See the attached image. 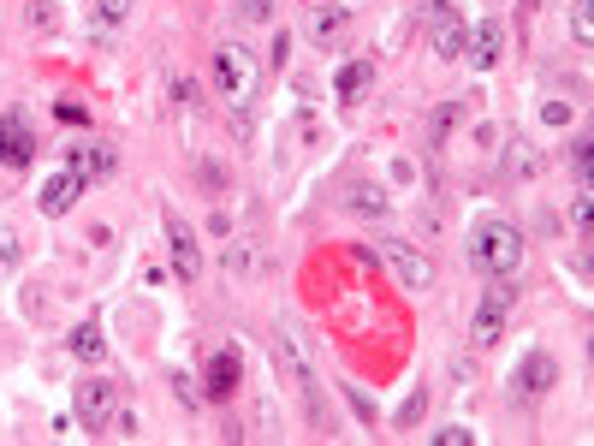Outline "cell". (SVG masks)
Returning <instances> with one entry per match:
<instances>
[{"label":"cell","instance_id":"obj_27","mask_svg":"<svg viewBox=\"0 0 594 446\" xmlns=\"http://www.w3.org/2000/svg\"><path fill=\"white\" fill-rule=\"evenodd\" d=\"M576 232H588V185L576 191Z\"/></svg>","mask_w":594,"mask_h":446},{"label":"cell","instance_id":"obj_22","mask_svg":"<svg viewBox=\"0 0 594 446\" xmlns=\"http://www.w3.org/2000/svg\"><path fill=\"white\" fill-rule=\"evenodd\" d=\"M232 7H238V19L261 24V19H274V7H279V0H232Z\"/></svg>","mask_w":594,"mask_h":446},{"label":"cell","instance_id":"obj_23","mask_svg":"<svg viewBox=\"0 0 594 446\" xmlns=\"http://www.w3.org/2000/svg\"><path fill=\"white\" fill-rule=\"evenodd\" d=\"M126 12H131V0H96V19L101 24H119Z\"/></svg>","mask_w":594,"mask_h":446},{"label":"cell","instance_id":"obj_12","mask_svg":"<svg viewBox=\"0 0 594 446\" xmlns=\"http://www.w3.org/2000/svg\"><path fill=\"white\" fill-rule=\"evenodd\" d=\"M167 238H172V268H179V280H197V274H202V250H197V238H190V227L179 215H167Z\"/></svg>","mask_w":594,"mask_h":446},{"label":"cell","instance_id":"obj_20","mask_svg":"<svg viewBox=\"0 0 594 446\" xmlns=\"http://www.w3.org/2000/svg\"><path fill=\"white\" fill-rule=\"evenodd\" d=\"M571 30H576V42H594V0H571Z\"/></svg>","mask_w":594,"mask_h":446},{"label":"cell","instance_id":"obj_13","mask_svg":"<svg viewBox=\"0 0 594 446\" xmlns=\"http://www.w3.org/2000/svg\"><path fill=\"white\" fill-rule=\"evenodd\" d=\"M108 410H113V387L101 381V375H90V381H78V423L101 428V423H108Z\"/></svg>","mask_w":594,"mask_h":446},{"label":"cell","instance_id":"obj_6","mask_svg":"<svg viewBox=\"0 0 594 446\" xmlns=\"http://www.w3.org/2000/svg\"><path fill=\"white\" fill-rule=\"evenodd\" d=\"M215 78H220V96H232V101H250V90H256V66H250L244 48H220Z\"/></svg>","mask_w":594,"mask_h":446},{"label":"cell","instance_id":"obj_17","mask_svg":"<svg viewBox=\"0 0 594 446\" xmlns=\"http://www.w3.org/2000/svg\"><path fill=\"white\" fill-rule=\"evenodd\" d=\"M464 119V101H440V108L428 113V149H440L446 143V131Z\"/></svg>","mask_w":594,"mask_h":446},{"label":"cell","instance_id":"obj_4","mask_svg":"<svg viewBox=\"0 0 594 446\" xmlns=\"http://www.w3.org/2000/svg\"><path fill=\"white\" fill-rule=\"evenodd\" d=\"M423 24H428V48H434L440 60H458V54H464L469 24L452 12V0H423Z\"/></svg>","mask_w":594,"mask_h":446},{"label":"cell","instance_id":"obj_5","mask_svg":"<svg viewBox=\"0 0 594 446\" xmlns=\"http://www.w3.org/2000/svg\"><path fill=\"white\" fill-rule=\"evenodd\" d=\"M380 262H387V268L398 274V286H410V291H428V286H434L428 256H423V250H410L405 238H380Z\"/></svg>","mask_w":594,"mask_h":446},{"label":"cell","instance_id":"obj_7","mask_svg":"<svg viewBox=\"0 0 594 446\" xmlns=\"http://www.w3.org/2000/svg\"><path fill=\"white\" fill-rule=\"evenodd\" d=\"M66 167H72L83 185H96V179L113 174V149L96 143V137H78V143H66Z\"/></svg>","mask_w":594,"mask_h":446},{"label":"cell","instance_id":"obj_25","mask_svg":"<svg viewBox=\"0 0 594 446\" xmlns=\"http://www.w3.org/2000/svg\"><path fill=\"white\" fill-rule=\"evenodd\" d=\"M172 393H179V399H185V405H197V399H202V393H197V387H190V375H172Z\"/></svg>","mask_w":594,"mask_h":446},{"label":"cell","instance_id":"obj_3","mask_svg":"<svg viewBox=\"0 0 594 446\" xmlns=\"http://www.w3.org/2000/svg\"><path fill=\"white\" fill-rule=\"evenodd\" d=\"M37 161V126H30L24 108H0V167L24 174Z\"/></svg>","mask_w":594,"mask_h":446},{"label":"cell","instance_id":"obj_24","mask_svg":"<svg viewBox=\"0 0 594 446\" xmlns=\"http://www.w3.org/2000/svg\"><path fill=\"white\" fill-rule=\"evenodd\" d=\"M434 440H440V446H469L476 435H469V428H434Z\"/></svg>","mask_w":594,"mask_h":446},{"label":"cell","instance_id":"obj_15","mask_svg":"<svg viewBox=\"0 0 594 446\" xmlns=\"http://www.w3.org/2000/svg\"><path fill=\"white\" fill-rule=\"evenodd\" d=\"M369 83H375V66H369V60H352V66L339 72L334 96H339V101H363V96H369Z\"/></svg>","mask_w":594,"mask_h":446},{"label":"cell","instance_id":"obj_11","mask_svg":"<svg viewBox=\"0 0 594 446\" xmlns=\"http://www.w3.org/2000/svg\"><path fill=\"white\" fill-rule=\"evenodd\" d=\"M499 42H505V30H499L494 19H482V24L464 37V54L476 60V72H494V66H499V54H505Z\"/></svg>","mask_w":594,"mask_h":446},{"label":"cell","instance_id":"obj_21","mask_svg":"<svg viewBox=\"0 0 594 446\" xmlns=\"http://www.w3.org/2000/svg\"><path fill=\"white\" fill-rule=\"evenodd\" d=\"M24 262V245H19V232H0V274H12Z\"/></svg>","mask_w":594,"mask_h":446},{"label":"cell","instance_id":"obj_2","mask_svg":"<svg viewBox=\"0 0 594 446\" xmlns=\"http://www.w3.org/2000/svg\"><path fill=\"white\" fill-rule=\"evenodd\" d=\"M512 310H517L512 274H494V286H482L476 316H469V339H476V346H499V334H505V321H512Z\"/></svg>","mask_w":594,"mask_h":446},{"label":"cell","instance_id":"obj_26","mask_svg":"<svg viewBox=\"0 0 594 446\" xmlns=\"http://www.w3.org/2000/svg\"><path fill=\"white\" fill-rule=\"evenodd\" d=\"M541 119H547V126H565L571 108H565V101H547V108H541Z\"/></svg>","mask_w":594,"mask_h":446},{"label":"cell","instance_id":"obj_10","mask_svg":"<svg viewBox=\"0 0 594 446\" xmlns=\"http://www.w3.org/2000/svg\"><path fill=\"white\" fill-rule=\"evenodd\" d=\"M238 381H244V357H238V351H215V357H208V369H202V393H208L215 405L232 399Z\"/></svg>","mask_w":594,"mask_h":446},{"label":"cell","instance_id":"obj_8","mask_svg":"<svg viewBox=\"0 0 594 446\" xmlns=\"http://www.w3.org/2000/svg\"><path fill=\"white\" fill-rule=\"evenodd\" d=\"M274 364H279V375H291V387L304 393V405H309V410H321L316 375H309V364H304V357H297V339H291V334H279V339H274Z\"/></svg>","mask_w":594,"mask_h":446},{"label":"cell","instance_id":"obj_14","mask_svg":"<svg viewBox=\"0 0 594 446\" xmlns=\"http://www.w3.org/2000/svg\"><path fill=\"white\" fill-rule=\"evenodd\" d=\"M553 381H558V364H553L547 351H529L517 364V393H529V399H535V393H547Z\"/></svg>","mask_w":594,"mask_h":446},{"label":"cell","instance_id":"obj_9","mask_svg":"<svg viewBox=\"0 0 594 446\" xmlns=\"http://www.w3.org/2000/svg\"><path fill=\"white\" fill-rule=\"evenodd\" d=\"M83 191H90V185H83V179L72 174V167H60V174H48V179H42V191H37V209H42L48 220H55V215H66V209H72V202H78Z\"/></svg>","mask_w":594,"mask_h":446},{"label":"cell","instance_id":"obj_16","mask_svg":"<svg viewBox=\"0 0 594 446\" xmlns=\"http://www.w3.org/2000/svg\"><path fill=\"white\" fill-rule=\"evenodd\" d=\"M66 346H72V357H83V364H101V357H108V339H101L96 321H83V328H72V339H66Z\"/></svg>","mask_w":594,"mask_h":446},{"label":"cell","instance_id":"obj_18","mask_svg":"<svg viewBox=\"0 0 594 446\" xmlns=\"http://www.w3.org/2000/svg\"><path fill=\"white\" fill-rule=\"evenodd\" d=\"M345 19H352L345 7H316V19H309V37H316V42H334L339 30H345Z\"/></svg>","mask_w":594,"mask_h":446},{"label":"cell","instance_id":"obj_19","mask_svg":"<svg viewBox=\"0 0 594 446\" xmlns=\"http://www.w3.org/2000/svg\"><path fill=\"white\" fill-rule=\"evenodd\" d=\"M345 202H352L357 215H369V220L387 215V191H380V185H352V197H345Z\"/></svg>","mask_w":594,"mask_h":446},{"label":"cell","instance_id":"obj_1","mask_svg":"<svg viewBox=\"0 0 594 446\" xmlns=\"http://www.w3.org/2000/svg\"><path fill=\"white\" fill-rule=\"evenodd\" d=\"M469 262L482 274H517L523 268V232L512 220H482V227L469 232Z\"/></svg>","mask_w":594,"mask_h":446}]
</instances>
